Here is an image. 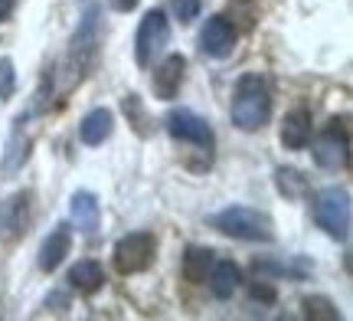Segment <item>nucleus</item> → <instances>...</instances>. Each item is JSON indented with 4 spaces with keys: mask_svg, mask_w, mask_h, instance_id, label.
Masks as SVG:
<instances>
[{
    "mask_svg": "<svg viewBox=\"0 0 353 321\" xmlns=\"http://www.w3.org/2000/svg\"><path fill=\"white\" fill-rule=\"evenodd\" d=\"M13 125H17V121H13ZM26 157H30V138H23V135H20V125H17V128H13V135H10V142H7L3 174H7V177H13V174L26 164Z\"/></svg>",
    "mask_w": 353,
    "mask_h": 321,
    "instance_id": "nucleus-18",
    "label": "nucleus"
},
{
    "mask_svg": "<svg viewBox=\"0 0 353 321\" xmlns=\"http://www.w3.org/2000/svg\"><path fill=\"white\" fill-rule=\"evenodd\" d=\"M13 7H17V0H0V23L13 13Z\"/></svg>",
    "mask_w": 353,
    "mask_h": 321,
    "instance_id": "nucleus-25",
    "label": "nucleus"
},
{
    "mask_svg": "<svg viewBox=\"0 0 353 321\" xmlns=\"http://www.w3.org/2000/svg\"><path fill=\"white\" fill-rule=\"evenodd\" d=\"M167 39H170V23H167L164 10H148L144 20L138 23V37H134V59L141 69L154 63L157 52H164Z\"/></svg>",
    "mask_w": 353,
    "mask_h": 321,
    "instance_id": "nucleus-5",
    "label": "nucleus"
},
{
    "mask_svg": "<svg viewBox=\"0 0 353 321\" xmlns=\"http://www.w3.org/2000/svg\"><path fill=\"white\" fill-rule=\"evenodd\" d=\"M278 191L281 193H288V197H294L298 191H304V180H301V174L298 171H278Z\"/></svg>",
    "mask_w": 353,
    "mask_h": 321,
    "instance_id": "nucleus-22",
    "label": "nucleus"
},
{
    "mask_svg": "<svg viewBox=\"0 0 353 321\" xmlns=\"http://www.w3.org/2000/svg\"><path fill=\"white\" fill-rule=\"evenodd\" d=\"M164 125H167V135L176 138V142H187V144H196V148L213 151V128H210V121L200 118L196 112L174 108V112L164 118Z\"/></svg>",
    "mask_w": 353,
    "mask_h": 321,
    "instance_id": "nucleus-7",
    "label": "nucleus"
},
{
    "mask_svg": "<svg viewBox=\"0 0 353 321\" xmlns=\"http://www.w3.org/2000/svg\"><path fill=\"white\" fill-rule=\"evenodd\" d=\"M69 285L82 292V295H95L101 285H105V272L95 259H79L76 266L69 269Z\"/></svg>",
    "mask_w": 353,
    "mask_h": 321,
    "instance_id": "nucleus-15",
    "label": "nucleus"
},
{
    "mask_svg": "<svg viewBox=\"0 0 353 321\" xmlns=\"http://www.w3.org/2000/svg\"><path fill=\"white\" fill-rule=\"evenodd\" d=\"M200 10H203L200 0H174V13L180 23H193V20L200 17Z\"/></svg>",
    "mask_w": 353,
    "mask_h": 321,
    "instance_id": "nucleus-23",
    "label": "nucleus"
},
{
    "mask_svg": "<svg viewBox=\"0 0 353 321\" xmlns=\"http://www.w3.org/2000/svg\"><path fill=\"white\" fill-rule=\"evenodd\" d=\"M239 282H242V272L232 259L213 262V269H210V289H213L216 298H232V292L239 289Z\"/></svg>",
    "mask_w": 353,
    "mask_h": 321,
    "instance_id": "nucleus-16",
    "label": "nucleus"
},
{
    "mask_svg": "<svg viewBox=\"0 0 353 321\" xmlns=\"http://www.w3.org/2000/svg\"><path fill=\"white\" fill-rule=\"evenodd\" d=\"M350 193L343 187H324L314 200V217L317 226L334 236V240H350Z\"/></svg>",
    "mask_w": 353,
    "mask_h": 321,
    "instance_id": "nucleus-3",
    "label": "nucleus"
},
{
    "mask_svg": "<svg viewBox=\"0 0 353 321\" xmlns=\"http://www.w3.org/2000/svg\"><path fill=\"white\" fill-rule=\"evenodd\" d=\"M69 213H72V223L82 236H95L101 223V204L92 191H76L72 200H69Z\"/></svg>",
    "mask_w": 353,
    "mask_h": 321,
    "instance_id": "nucleus-11",
    "label": "nucleus"
},
{
    "mask_svg": "<svg viewBox=\"0 0 353 321\" xmlns=\"http://www.w3.org/2000/svg\"><path fill=\"white\" fill-rule=\"evenodd\" d=\"M236 43H239V30H236V23L229 17H210L206 20V26H203V33H200V50L206 56L226 59V56H232Z\"/></svg>",
    "mask_w": 353,
    "mask_h": 321,
    "instance_id": "nucleus-8",
    "label": "nucleus"
},
{
    "mask_svg": "<svg viewBox=\"0 0 353 321\" xmlns=\"http://www.w3.org/2000/svg\"><path fill=\"white\" fill-rule=\"evenodd\" d=\"M210 223L219 233L232 236V240H249V243H272V236H275L272 233V220L259 213V210H252V206H239V204L213 213Z\"/></svg>",
    "mask_w": 353,
    "mask_h": 321,
    "instance_id": "nucleus-2",
    "label": "nucleus"
},
{
    "mask_svg": "<svg viewBox=\"0 0 353 321\" xmlns=\"http://www.w3.org/2000/svg\"><path fill=\"white\" fill-rule=\"evenodd\" d=\"M183 72H187V56L170 52L164 63L154 69V95L170 102L176 92H180V86H183Z\"/></svg>",
    "mask_w": 353,
    "mask_h": 321,
    "instance_id": "nucleus-10",
    "label": "nucleus"
},
{
    "mask_svg": "<svg viewBox=\"0 0 353 321\" xmlns=\"http://www.w3.org/2000/svg\"><path fill=\"white\" fill-rule=\"evenodd\" d=\"M108 3H112V10H118V13H128L138 7V0H108Z\"/></svg>",
    "mask_w": 353,
    "mask_h": 321,
    "instance_id": "nucleus-24",
    "label": "nucleus"
},
{
    "mask_svg": "<svg viewBox=\"0 0 353 321\" xmlns=\"http://www.w3.org/2000/svg\"><path fill=\"white\" fill-rule=\"evenodd\" d=\"M304 315L307 318H321V321H337V309L330 305L327 298H304Z\"/></svg>",
    "mask_w": 353,
    "mask_h": 321,
    "instance_id": "nucleus-20",
    "label": "nucleus"
},
{
    "mask_svg": "<svg viewBox=\"0 0 353 321\" xmlns=\"http://www.w3.org/2000/svg\"><path fill=\"white\" fill-rule=\"evenodd\" d=\"M95 50H99V10L88 7L76 37H72V69L85 72L88 66L95 63Z\"/></svg>",
    "mask_w": 353,
    "mask_h": 321,
    "instance_id": "nucleus-9",
    "label": "nucleus"
},
{
    "mask_svg": "<svg viewBox=\"0 0 353 321\" xmlns=\"http://www.w3.org/2000/svg\"><path fill=\"white\" fill-rule=\"evenodd\" d=\"M272 118V92L259 72H245L232 95V125L239 131H259Z\"/></svg>",
    "mask_w": 353,
    "mask_h": 321,
    "instance_id": "nucleus-1",
    "label": "nucleus"
},
{
    "mask_svg": "<svg viewBox=\"0 0 353 321\" xmlns=\"http://www.w3.org/2000/svg\"><path fill=\"white\" fill-rule=\"evenodd\" d=\"M121 108H125V115H128V125H134V131L138 135H148V115H144V105H141L138 95H125V102H121Z\"/></svg>",
    "mask_w": 353,
    "mask_h": 321,
    "instance_id": "nucleus-19",
    "label": "nucleus"
},
{
    "mask_svg": "<svg viewBox=\"0 0 353 321\" xmlns=\"http://www.w3.org/2000/svg\"><path fill=\"white\" fill-rule=\"evenodd\" d=\"M13 92H17V72H13V59H10V56H3V59H0V102L13 99Z\"/></svg>",
    "mask_w": 353,
    "mask_h": 321,
    "instance_id": "nucleus-21",
    "label": "nucleus"
},
{
    "mask_svg": "<svg viewBox=\"0 0 353 321\" xmlns=\"http://www.w3.org/2000/svg\"><path fill=\"white\" fill-rule=\"evenodd\" d=\"M314 161L324 171H341L350 161V128L347 118H334L314 142Z\"/></svg>",
    "mask_w": 353,
    "mask_h": 321,
    "instance_id": "nucleus-4",
    "label": "nucleus"
},
{
    "mask_svg": "<svg viewBox=\"0 0 353 321\" xmlns=\"http://www.w3.org/2000/svg\"><path fill=\"white\" fill-rule=\"evenodd\" d=\"M69 249H72V230L59 223V226L43 240V246H39V269L43 272L59 269V266H63V259L69 256Z\"/></svg>",
    "mask_w": 353,
    "mask_h": 321,
    "instance_id": "nucleus-13",
    "label": "nucleus"
},
{
    "mask_svg": "<svg viewBox=\"0 0 353 321\" xmlns=\"http://www.w3.org/2000/svg\"><path fill=\"white\" fill-rule=\"evenodd\" d=\"M112 128H114L112 108H92V112L79 121V138L95 148V144H101V142H108V138H112Z\"/></svg>",
    "mask_w": 353,
    "mask_h": 321,
    "instance_id": "nucleus-14",
    "label": "nucleus"
},
{
    "mask_svg": "<svg viewBox=\"0 0 353 321\" xmlns=\"http://www.w3.org/2000/svg\"><path fill=\"white\" fill-rule=\"evenodd\" d=\"M213 262H216L213 249H200V246L187 249V256H183V279L187 282H206Z\"/></svg>",
    "mask_w": 353,
    "mask_h": 321,
    "instance_id": "nucleus-17",
    "label": "nucleus"
},
{
    "mask_svg": "<svg viewBox=\"0 0 353 321\" xmlns=\"http://www.w3.org/2000/svg\"><path fill=\"white\" fill-rule=\"evenodd\" d=\"M311 135H314V121H311V112L307 108H291L285 121H281V144L288 151H301L311 144Z\"/></svg>",
    "mask_w": 353,
    "mask_h": 321,
    "instance_id": "nucleus-12",
    "label": "nucleus"
},
{
    "mask_svg": "<svg viewBox=\"0 0 353 321\" xmlns=\"http://www.w3.org/2000/svg\"><path fill=\"white\" fill-rule=\"evenodd\" d=\"M154 233H128L118 240L114 246V269L121 275H134V272H144L154 262Z\"/></svg>",
    "mask_w": 353,
    "mask_h": 321,
    "instance_id": "nucleus-6",
    "label": "nucleus"
}]
</instances>
